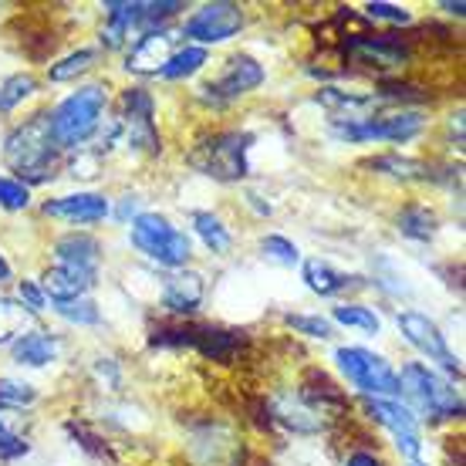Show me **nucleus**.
<instances>
[{"label": "nucleus", "mask_w": 466, "mask_h": 466, "mask_svg": "<svg viewBox=\"0 0 466 466\" xmlns=\"http://www.w3.org/2000/svg\"><path fill=\"white\" fill-rule=\"evenodd\" d=\"M399 396H406L409 406L422 412L426 420H456V416H463V396L446 382L443 375L432 372L430 365H422V361L402 365Z\"/></svg>", "instance_id": "obj_1"}, {"label": "nucleus", "mask_w": 466, "mask_h": 466, "mask_svg": "<svg viewBox=\"0 0 466 466\" xmlns=\"http://www.w3.org/2000/svg\"><path fill=\"white\" fill-rule=\"evenodd\" d=\"M108 95L102 85H85L75 95H68L51 116H47V126H51V139L58 149H71V146H82V142L92 139V132L102 122V112H106Z\"/></svg>", "instance_id": "obj_2"}, {"label": "nucleus", "mask_w": 466, "mask_h": 466, "mask_svg": "<svg viewBox=\"0 0 466 466\" xmlns=\"http://www.w3.org/2000/svg\"><path fill=\"white\" fill-rule=\"evenodd\" d=\"M128 237H132V244L139 247L149 260H156L159 268H169V270L183 268L189 260V254H193V240L183 230H176L173 223L166 220V217H159V213H139L132 220Z\"/></svg>", "instance_id": "obj_3"}, {"label": "nucleus", "mask_w": 466, "mask_h": 466, "mask_svg": "<svg viewBox=\"0 0 466 466\" xmlns=\"http://www.w3.org/2000/svg\"><path fill=\"white\" fill-rule=\"evenodd\" d=\"M55 152H58V146L51 139L47 116H35L31 122H24L4 142L7 166L24 176H31V179H47V166L55 163Z\"/></svg>", "instance_id": "obj_4"}, {"label": "nucleus", "mask_w": 466, "mask_h": 466, "mask_svg": "<svg viewBox=\"0 0 466 466\" xmlns=\"http://www.w3.org/2000/svg\"><path fill=\"white\" fill-rule=\"evenodd\" d=\"M335 361L345 372L355 389H361L369 399H392L399 396V372L369 349H339L335 351Z\"/></svg>", "instance_id": "obj_5"}, {"label": "nucleus", "mask_w": 466, "mask_h": 466, "mask_svg": "<svg viewBox=\"0 0 466 466\" xmlns=\"http://www.w3.org/2000/svg\"><path fill=\"white\" fill-rule=\"evenodd\" d=\"M247 149H250V136L247 132H223L213 136L207 146H199L189 163L197 166L199 173L233 183V179H244L247 176Z\"/></svg>", "instance_id": "obj_6"}, {"label": "nucleus", "mask_w": 466, "mask_h": 466, "mask_svg": "<svg viewBox=\"0 0 466 466\" xmlns=\"http://www.w3.org/2000/svg\"><path fill=\"white\" fill-rule=\"evenodd\" d=\"M426 126V118L420 112H396V116H379V118H349V122H335L331 136L341 142H369V139H385V142H409L416 139Z\"/></svg>", "instance_id": "obj_7"}, {"label": "nucleus", "mask_w": 466, "mask_h": 466, "mask_svg": "<svg viewBox=\"0 0 466 466\" xmlns=\"http://www.w3.org/2000/svg\"><path fill=\"white\" fill-rule=\"evenodd\" d=\"M365 409H369V416H372L375 422H382L385 430L392 432V440H396L399 453H402L406 463L420 460L422 436H420V422L412 416V409L399 406L396 399H365Z\"/></svg>", "instance_id": "obj_8"}, {"label": "nucleus", "mask_w": 466, "mask_h": 466, "mask_svg": "<svg viewBox=\"0 0 466 466\" xmlns=\"http://www.w3.org/2000/svg\"><path fill=\"white\" fill-rule=\"evenodd\" d=\"M244 27V14L237 4H203L187 24H183V35L199 41V45H223V41H230L237 31Z\"/></svg>", "instance_id": "obj_9"}, {"label": "nucleus", "mask_w": 466, "mask_h": 466, "mask_svg": "<svg viewBox=\"0 0 466 466\" xmlns=\"http://www.w3.org/2000/svg\"><path fill=\"white\" fill-rule=\"evenodd\" d=\"M399 331H402V339H406L412 349H420L426 359L440 361L446 372L460 379V361H456V355L450 351V345H446L443 331L436 328V321H430V318L420 315V311H402V315H399Z\"/></svg>", "instance_id": "obj_10"}, {"label": "nucleus", "mask_w": 466, "mask_h": 466, "mask_svg": "<svg viewBox=\"0 0 466 466\" xmlns=\"http://www.w3.org/2000/svg\"><path fill=\"white\" fill-rule=\"evenodd\" d=\"M122 106H126V116H122V126L128 132V146L146 152L159 149V136H156V126H152V98L142 88H128L122 95Z\"/></svg>", "instance_id": "obj_11"}, {"label": "nucleus", "mask_w": 466, "mask_h": 466, "mask_svg": "<svg viewBox=\"0 0 466 466\" xmlns=\"http://www.w3.org/2000/svg\"><path fill=\"white\" fill-rule=\"evenodd\" d=\"M260 82H264V68L250 55H237V58H230V65H227V71H223L220 78L213 85H207L203 92H213V102H230V98L254 92Z\"/></svg>", "instance_id": "obj_12"}, {"label": "nucleus", "mask_w": 466, "mask_h": 466, "mask_svg": "<svg viewBox=\"0 0 466 466\" xmlns=\"http://www.w3.org/2000/svg\"><path fill=\"white\" fill-rule=\"evenodd\" d=\"M45 213L68 223H98L112 213V207H108V199L102 193H71V197L47 199Z\"/></svg>", "instance_id": "obj_13"}, {"label": "nucleus", "mask_w": 466, "mask_h": 466, "mask_svg": "<svg viewBox=\"0 0 466 466\" xmlns=\"http://www.w3.org/2000/svg\"><path fill=\"white\" fill-rule=\"evenodd\" d=\"M92 284H95V274H85L78 268H65V264H58V268H51L45 274V294L55 304L78 301V298H85V291Z\"/></svg>", "instance_id": "obj_14"}, {"label": "nucleus", "mask_w": 466, "mask_h": 466, "mask_svg": "<svg viewBox=\"0 0 466 466\" xmlns=\"http://www.w3.org/2000/svg\"><path fill=\"white\" fill-rule=\"evenodd\" d=\"M55 254H58L65 268H78L85 274H95L98 260H102V247L88 233H71V237H61L58 244H55Z\"/></svg>", "instance_id": "obj_15"}, {"label": "nucleus", "mask_w": 466, "mask_h": 466, "mask_svg": "<svg viewBox=\"0 0 466 466\" xmlns=\"http://www.w3.org/2000/svg\"><path fill=\"white\" fill-rule=\"evenodd\" d=\"M169 41L173 37L166 35V31H149V35H142L132 47V55H128V71H139V75H159V68L166 65L169 58Z\"/></svg>", "instance_id": "obj_16"}, {"label": "nucleus", "mask_w": 466, "mask_h": 466, "mask_svg": "<svg viewBox=\"0 0 466 466\" xmlns=\"http://www.w3.org/2000/svg\"><path fill=\"white\" fill-rule=\"evenodd\" d=\"M203 301V280L197 274H173L163 284V304L176 315H189L197 311V304Z\"/></svg>", "instance_id": "obj_17"}, {"label": "nucleus", "mask_w": 466, "mask_h": 466, "mask_svg": "<svg viewBox=\"0 0 466 466\" xmlns=\"http://www.w3.org/2000/svg\"><path fill=\"white\" fill-rule=\"evenodd\" d=\"M58 339L47 335V331H27L14 341V361L17 365H31V369H41L47 361L58 359Z\"/></svg>", "instance_id": "obj_18"}, {"label": "nucleus", "mask_w": 466, "mask_h": 466, "mask_svg": "<svg viewBox=\"0 0 466 466\" xmlns=\"http://www.w3.org/2000/svg\"><path fill=\"white\" fill-rule=\"evenodd\" d=\"M304 280H308V288L315 294H321V298H335V294H341L351 284L349 274L335 270L331 264H325V260H308V264H304Z\"/></svg>", "instance_id": "obj_19"}, {"label": "nucleus", "mask_w": 466, "mask_h": 466, "mask_svg": "<svg viewBox=\"0 0 466 466\" xmlns=\"http://www.w3.org/2000/svg\"><path fill=\"white\" fill-rule=\"evenodd\" d=\"M106 31H102V45L118 47L126 35L139 24V4H106Z\"/></svg>", "instance_id": "obj_20"}, {"label": "nucleus", "mask_w": 466, "mask_h": 466, "mask_svg": "<svg viewBox=\"0 0 466 466\" xmlns=\"http://www.w3.org/2000/svg\"><path fill=\"white\" fill-rule=\"evenodd\" d=\"M399 230L412 240H432L436 237V213L422 203H409L406 210L399 213Z\"/></svg>", "instance_id": "obj_21"}, {"label": "nucleus", "mask_w": 466, "mask_h": 466, "mask_svg": "<svg viewBox=\"0 0 466 466\" xmlns=\"http://www.w3.org/2000/svg\"><path fill=\"white\" fill-rule=\"evenodd\" d=\"M203 65H207V47L193 45V47H183V51L169 55L166 65L159 68V75L169 78V82H176V78H189V75H197Z\"/></svg>", "instance_id": "obj_22"}, {"label": "nucleus", "mask_w": 466, "mask_h": 466, "mask_svg": "<svg viewBox=\"0 0 466 466\" xmlns=\"http://www.w3.org/2000/svg\"><path fill=\"white\" fill-rule=\"evenodd\" d=\"M193 227H197V233L203 237V244L210 247L213 254H227V250H230L233 240H230V233H227L220 217L199 210V213H193Z\"/></svg>", "instance_id": "obj_23"}, {"label": "nucleus", "mask_w": 466, "mask_h": 466, "mask_svg": "<svg viewBox=\"0 0 466 466\" xmlns=\"http://www.w3.org/2000/svg\"><path fill=\"white\" fill-rule=\"evenodd\" d=\"M27 308L21 301H14V298H0V345H7V341H17V335L24 331L27 325Z\"/></svg>", "instance_id": "obj_24"}, {"label": "nucleus", "mask_w": 466, "mask_h": 466, "mask_svg": "<svg viewBox=\"0 0 466 466\" xmlns=\"http://www.w3.org/2000/svg\"><path fill=\"white\" fill-rule=\"evenodd\" d=\"M318 102L325 108H339V112H349V118H359V112L375 106V98H365V95H351L339 92V88H321L318 92Z\"/></svg>", "instance_id": "obj_25"}, {"label": "nucleus", "mask_w": 466, "mask_h": 466, "mask_svg": "<svg viewBox=\"0 0 466 466\" xmlns=\"http://www.w3.org/2000/svg\"><path fill=\"white\" fill-rule=\"evenodd\" d=\"M37 92V82L31 75H11L7 82L0 85V112H14L24 98H31Z\"/></svg>", "instance_id": "obj_26"}, {"label": "nucleus", "mask_w": 466, "mask_h": 466, "mask_svg": "<svg viewBox=\"0 0 466 466\" xmlns=\"http://www.w3.org/2000/svg\"><path fill=\"white\" fill-rule=\"evenodd\" d=\"M335 321L349 328H361L369 335H379V328H382V321H379L372 308H361V304H339L335 308Z\"/></svg>", "instance_id": "obj_27"}, {"label": "nucleus", "mask_w": 466, "mask_h": 466, "mask_svg": "<svg viewBox=\"0 0 466 466\" xmlns=\"http://www.w3.org/2000/svg\"><path fill=\"white\" fill-rule=\"evenodd\" d=\"M95 61H98V51H95V47H82V51L68 55L65 61H58L47 75H51V82H68V78H75V75H82V71L92 68Z\"/></svg>", "instance_id": "obj_28"}, {"label": "nucleus", "mask_w": 466, "mask_h": 466, "mask_svg": "<svg viewBox=\"0 0 466 466\" xmlns=\"http://www.w3.org/2000/svg\"><path fill=\"white\" fill-rule=\"evenodd\" d=\"M260 250H264L268 260H274L280 268H294V264L301 260V250H298L288 237H278V233H274V237H264V240H260Z\"/></svg>", "instance_id": "obj_29"}, {"label": "nucleus", "mask_w": 466, "mask_h": 466, "mask_svg": "<svg viewBox=\"0 0 466 466\" xmlns=\"http://www.w3.org/2000/svg\"><path fill=\"white\" fill-rule=\"evenodd\" d=\"M55 311H58L65 321H71V325H98V308H95V301H88V298H78V301H61L55 304Z\"/></svg>", "instance_id": "obj_30"}, {"label": "nucleus", "mask_w": 466, "mask_h": 466, "mask_svg": "<svg viewBox=\"0 0 466 466\" xmlns=\"http://www.w3.org/2000/svg\"><path fill=\"white\" fill-rule=\"evenodd\" d=\"M37 399L35 385L14 382V379H0V406L4 409H24Z\"/></svg>", "instance_id": "obj_31"}, {"label": "nucleus", "mask_w": 466, "mask_h": 466, "mask_svg": "<svg viewBox=\"0 0 466 466\" xmlns=\"http://www.w3.org/2000/svg\"><path fill=\"white\" fill-rule=\"evenodd\" d=\"M31 203V189L21 179H11V176H0V207L4 210H24Z\"/></svg>", "instance_id": "obj_32"}, {"label": "nucleus", "mask_w": 466, "mask_h": 466, "mask_svg": "<svg viewBox=\"0 0 466 466\" xmlns=\"http://www.w3.org/2000/svg\"><path fill=\"white\" fill-rule=\"evenodd\" d=\"M288 325L311 339H331V321L321 315H288Z\"/></svg>", "instance_id": "obj_33"}, {"label": "nucleus", "mask_w": 466, "mask_h": 466, "mask_svg": "<svg viewBox=\"0 0 466 466\" xmlns=\"http://www.w3.org/2000/svg\"><path fill=\"white\" fill-rule=\"evenodd\" d=\"M375 169H392V176H402V179H416L422 176V166L412 163V159H402V156H382V159H375Z\"/></svg>", "instance_id": "obj_34"}, {"label": "nucleus", "mask_w": 466, "mask_h": 466, "mask_svg": "<svg viewBox=\"0 0 466 466\" xmlns=\"http://www.w3.org/2000/svg\"><path fill=\"white\" fill-rule=\"evenodd\" d=\"M24 453H27V443H24L17 432L7 430V422L0 420V460H17Z\"/></svg>", "instance_id": "obj_35"}, {"label": "nucleus", "mask_w": 466, "mask_h": 466, "mask_svg": "<svg viewBox=\"0 0 466 466\" xmlns=\"http://www.w3.org/2000/svg\"><path fill=\"white\" fill-rule=\"evenodd\" d=\"M365 14H369V17H375V21H392V24H409V21H412L406 7H399V4H369V7H365Z\"/></svg>", "instance_id": "obj_36"}, {"label": "nucleus", "mask_w": 466, "mask_h": 466, "mask_svg": "<svg viewBox=\"0 0 466 466\" xmlns=\"http://www.w3.org/2000/svg\"><path fill=\"white\" fill-rule=\"evenodd\" d=\"M21 304L27 311H45V291L37 288L35 280H21Z\"/></svg>", "instance_id": "obj_37"}, {"label": "nucleus", "mask_w": 466, "mask_h": 466, "mask_svg": "<svg viewBox=\"0 0 466 466\" xmlns=\"http://www.w3.org/2000/svg\"><path fill=\"white\" fill-rule=\"evenodd\" d=\"M345 466H382V460L372 453H365V450H359V453H351L349 460H345Z\"/></svg>", "instance_id": "obj_38"}, {"label": "nucleus", "mask_w": 466, "mask_h": 466, "mask_svg": "<svg viewBox=\"0 0 466 466\" xmlns=\"http://www.w3.org/2000/svg\"><path fill=\"white\" fill-rule=\"evenodd\" d=\"M136 210H139V199H136V197H126V203H122V207L116 210V217H118V220H128V217H132Z\"/></svg>", "instance_id": "obj_39"}, {"label": "nucleus", "mask_w": 466, "mask_h": 466, "mask_svg": "<svg viewBox=\"0 0 466 466\" xmlns=\"http://www.w3.org/2000/svg\"><path fill=\"white\" fill-rule=\"evenodd\" d=\"M7 278H11V264L0 257V280H7Z\"/></svg>", "instance_id": "obj_40"}, {"label": "nucleus", "mask_w": 466, "mask_h": 466, "mask_svg": "<svg viewBox=\"0 0 466 466\" xmlns=\"http://www.w3.org/2000/svg\"><path fill=\"white\" fill-rule=\"evenodd\" d=\"M443 11H450V14H463V11H466V4H443Z\"/></svg>", "instance_id": "obj_41"}, {"label": "nucleus", "mask_w": 466, "mask_h": 466, "mask_svg": "<svg viewBox=\"0 0 466 466\" xmlns=\"http://www.w3.org/2000/svg\"><path fill=\"white\" fill-rule=\"evenodd\" d=\"M406 466H426V463H422V460H412V463H406Z\"/></svg>", "instance_id": "obj_42"}]
</instances>
